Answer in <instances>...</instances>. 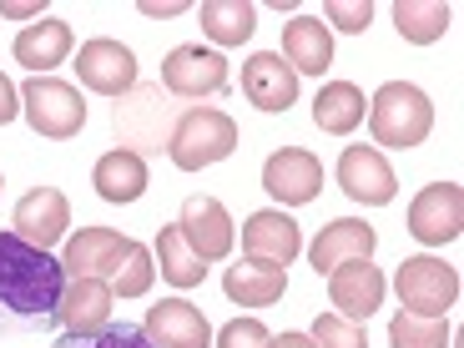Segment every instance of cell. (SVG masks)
<instances>
[{"label":"cell","mask_w":464,"mask_h":348,"mask_svg":"<svg viewBox=\"0 0 464 348\" xmlns=\"http://www.w3.org/2000/svg\"><path fill=\"white\" fill-rule=\"evenodd\" d=\"M66 267L21 232H0V334H31L56 324Z\"/></svg>","instance_id":"1"},{"label":"cell","mask_w":464,"mask_h":348,"mask_svg":"<svg viewBox=\"0 0 464 348\" xmlns=\"http://www.w3.org/2000/svg\"><path fill=\"white\" fill-rule=\"evenodd\" d=\"M237 151V121L218 106H187L167 127V157H172L182 172H202V167H218Z\"/></svg>","instance_id":"2"},{"label":"cell","mask_w":464,"mask_h":348,"mask_svg":"<svg viewBox=\"0 0 464 348\" xmlns=\"http://www.w3.org/2000/svg\"><path fill=\"white\" fill-rule=\"evenodd\" d=\"M369 131L379 147H394V151H409L434 131V106L430 96L419 92L414 82H389L373 92L369 102Z\"/></svg>","instance_id":"3"},{"label":"cell","mask_w":464,"mask_h":348,"mask_svg":"<svg viewBox=\"0 0 464 348\" xmlns=\"http://www.w3.org/2000/svg\"><path fill=\"white\" fill-rule=\"evenodd\" d=\"M394 293H399V308L419 318H444L459 303V267H450L444 257H404L394 273Z\"/></svg>","instance_id":"4"},{"label":"cell","mask_w":464,"mask_h":348,"mask_svg":"<svg viewBox=\"0 0 464 348\" xmlns=\"http://www.w3.org/2000/svg\"><path fill=\"white\" fill-rule=\"evenodd\" d=\"M21 111L35 127V137L51 141H71L86 127V102L71 82H56V76H31L21 92Z\"/></svg>","instance_id":"5"},{"label":"cell","mask_w":464,"mask_h":348,"mask_svg":"<svg viewBox=\"0 0 464 348\" xmlns=\"http://www.w3.org/2000/svg\"><path fill=\"white\" fill-rule=\"evenodd\" d=\"M409 232L424 247H444L464 232V192L459 182H434L409 202Z\"/></svg>","instance_id":"6"},{"label":"cell","mask_w":464,"mask_h":348,"mask_svg":"<svg viewBox=\"0 0 464 348\" xmlns=\"http://www.w3.org/2000/svg\"><path fill=\"white\" fill-rule=\"evenodd\" d=\"M162 86L182 102H198V96H218L227 86V56L208 46H177L162 61Z\"/></svg>","instance_id":"7"},{"label":"cell","mask_w":464,"mask_h":348,"mask_svg":"<svg viewBox=\"0 0 464 348\" xmlns=\"http://www.w3.org/2000/svg\"><path fill=\"white\" fill-rule=\"evenodd\" d=\"M263 187L283 208H303V202H314L324 192V162L303 147H283L263 162Z\"/></svg>","instance_id":"8"},{"label":"cell","mask_w":464,"mask_h":348,"mask_svg":"<svg viewBox=\"0 0 464 348\" xmlns=\"http://www.w3.org/2000/svg\"><path fill=\"white\" fill-rule=\"evenodd\" d=\"M76 76L96 96H127L137 86V56L121 41H111V35H96V41L82 46V56H76Z\"/></svg>","instance_id":"9"},{"label":"cell","mask_w":464,"mask_h":348,"mask_svg":"<svg viewBox=\"0 0 464 348\" xmlns=\"http://www.w3.org/2000/svg\"><path fill=\"white\" fill-rule=\"evenodd\" d=\"M338 187L353 202H363V208H389L399 192V177H394V167L383 162L379 147H343V157H338Z\"/></svg>","instance_id":"10"},{"label":"cell","mask_w":464,"mask_h":348,"mask_svg":"<svg viewBox=\"0 0 464 348\" xmlns=\"http://www.w3.org/2000/svg\"><path fill=\"white\" fill-rule=\"evenodd\" d=\"M383 293H389V278H383L369 257L343 263V267H334V273H328V298H334L338 318H348V324H363L369 314H379Z\"/></svg>","instance_id":"11"},{"label":"cell","mask_w":464,"mask_h":348,"mask_svg":"<svg viewBox=\"0 0 464 348\" xmlns=\"http://www.w3.org/2000/svg\"><path fill=\"white\" fill-rule=\"evenodd\" d=\"M177 232L182 243L202 257V263H222L232 253V218L218 198H187L182 202V218H177Z\"/></svg>","instance_id":"12"},{"label":"cell","mask_w":464,"mask_h":348,"mask_svg":"<svg viewBox=\"0 0 464 348\" xmlns=\"http://www.w3.org/2000/svg\"><path fill=\"white\" fill-rule=\"evenodd\" d=\"M11 227L21 232L25 243L41 247V253H51V247L66 237V227H71V202H66V192H56V187H35V192H25V198L15 202Z\"/></svg>","instance_id":"13"},{"label":"cell","mask_w":464,"mask_h":348,"mask_svg":"<svg viewBox=\"0 0 464 348\" xmlns=\"http://www.w3.org/2000/svg\"><path fill=\"white\" fill-rule=\"evenodd\" d=\"M127 247H131V237H121L111 227H82L66 243V253H61V267H66V278H102L106 283V278H116Z\"/></svg>","instance_id":"14"},{"label":"cell","mask_w":464,"mask_h":348,"mask_svg":"<svg viewBox=\"0 0 464 348\" xmlns=\"http://www.w3.org/2000/svg\"><path fill=\"white\" fill-rule=\"evenodd\" d=\"M243 253L247 263H273V267H288L293 257L303 253V232L298 222L288 218V212H253V218L243 222Z\"/></svg>","instance_id":"15"},{"label":"cell","mask_w":464,"mask_h":348,"mask_svg":"<svg viewBox=\"0 0 464 348\" xmlns=\"http://www.w3.org/2000/svg\"><path fill=\"white\" fill-rule=\"evenodd\" d=\"M243 96L257 111H288L298 102V71L278 51H257L243 61Z\"/></svg>","instance_id":"16"},{"label":"cell","mask_w":464,"mask_h":348,"mask_svg":"<svg viewBox=\"0 0 464 348\" xmlns=\"http://www.w3.org/2000/svg\"><path fill=\"white\" fill-rule=\"evenodd\" d=\"M373 247H379V232H373L369 222L338 218V222H328V227L314 237V247H308V263H314V273L324 278V273H334V267H343V263L373 257Z\"/></svg>","instance_id":"17"},{"label":"cell","mask_w":464,"mask_h":348,"mask_svg":"<svg viewBox=\"0 0 464 348\" xmlns=\"http://www.w3.org/2000/svg\"><path fill=\"white\" fill-rule=\"evenodd\" d=\"M141 334H147L157 348H212L208 318H202L187 298H162L157 308H147Z\"/></svg>","instance_id":"18"},{"label":"cell","mask_w":464,"mask_h":348,"mask_svg":"<svg viewBox=\"0 0 464 348\" xmlns=\"http://www.w3.org/2000/svg\"><path fill=\"white\" fill-rule=\"evenodd\" d=\"M111 283L102 278H66V293L56 303V324H66V334H102L111 328Z\"/></svg>","instance_id":"19"},{"label":"cell","mask_w":464,"mask_h":348,"mask_svg":"<svg viewBox=\"0 0 464 348\" xmlns=\"http://www.w3.org/2000/svg\"><path fill=\"white\" fill-rule=\"evenodd\" d=\"M283 61H288L298 76H324L328 66H334V35H328L324 21H314V15H298V21L283 25Z\"/></svg>","instance_id":"20"},{"label":"cell","mask_w":464,"mask_h":348,"mask_svg":"<svg viewBox=\"0 0 464 348\" xmlns=\"http://www.w3.org/2000/svg\"><path fill=\"white\" fill-rule=\"evenodd\" d=\"M222 293L232 303H243V308H267V303H278L288 293V267H273V263H237L227 267V278H222Z\"/></svg>","instance_id":"21"},{"label":"cell","mask_w":464,"mask_h":348,"mask_svg":"<svg viewBox=\"0 0 464 348\" xmlns=\"http://www.w3.org/2000/svg\"><path fill=\"white\" fill-rule=\"evenodd\" d=\"M92 187L106 202H137L147 192V162H141V151H131V147L106 151L92 172Z\"/></svg>","instance_id":"22"},{"label":"cell","mask_w":464,"mask_h":348,"mask_svg":"<svg viewBox=\"0 0 464 348\" xmlns=\"http://www.w3.org/2000/svg\"><path fill=\"white\" fill-rule=\"evenodd\" d=\"M363 116H369V102H363V92L353 82H328L324 92L314 96V121H318V131H328V137L359 131Z\"/></svg>","instance_id":"23"},{"label":"cell","mask_w":464,"mask_h":348,"mask_svg":"<svg viewBox=\"0 0 464 348\" xmlns=\"http://www.w3.org/2000/svg\"><path fill=\"white\" fill-rule=\"evenodd\" d=\"M11 51H15L21 66H31L35 76H46L51 66H61V61L71 56V25L66 21H35L15 35Z\"/></svg>","instance_id":"24"},{"label":"cell","mask_w":464,"mask_h":348,"mask_svg":"<svg viewBox=\"0 0 464 348\" xmlns=\"http://www.w3.org/2000/svg\"><path fill=\"white\" fill-rule=\"evenodd\" d=\"M394 25L409 46H434V41H444V31L454 25V11L444 0H399Z\"/></svg>","instance_id":"25"},{"label":"cell","mask_w":464,"mask_h":348,"mask_svg":"<svg viewBox=\"0 0 464 348\" xmlns=\"http://www.w3.org/2000/svg\"><path fill=\"white\" fill-rule=\"evenodd\" d=\"M198 15H202V31H208L218 46H243L257 31V11L247 0H202Z\"/></svg>","instance_id":"26"},{"label":"cell","mask_w":464,"mask_h":348,"mask_svg":"<svg viewBox=\"0 0 464 348\" xmlns=\"http://www.w3.org/2000/svg\"><path fill=\"white\" fill-rule=\"evenodd\" d=\"M157 257H162V267H157V273H162L172 288H198V283L208 278V263H202V257L182 243L177 222H172V227H162V237H157Z\"/></svg>","instance_id":"27"},{"label":"cell","mask_w":464,"mask_h":348,"mask_svg":"<svg viewBox=\"0 0 464 348\" xmlns=\"http://www.w3.org/2000/svg\"><path fill=\"white\" fill-rule=\"evenodd\" d=\"M389 343L394 348H444L450 343V324H444V318L394 314V324H389Z\"/></svg>","instance_id":"28"},{"label":"cell","mask_w":464,"mask_h":348,"mask_svg":"<svg viewBox=\"0 0 464 348\" xmlns=\"http://www.w3.org/2000/svg\"><path fill=\"white\" fill-rule=\"evenodd\" d=\"M151 278H157L151 253L141 243H131L127 257H121V267H116V278H111V293H116V298H141V293L151 288Z\"/></svg>","instance_id":"29"},{"label":"cell","mask_w":464,"mask_h":348,"mask_svg":"<svg viewBox=\"0 0 464 348\" xmlns=\"http://www.w3.org/2000/svg\"><path fill=\"white\" fill-rule=\"evenodd\" d=\"M51 348H157V343L131 324H111V328H102V334H66Z\"/></svg>","instance_id":"30"},{"label":"cell","mask_w":464,"mask_h":348,"mask_svg":"<svg viewBox=\"0 0 464 348\" xmlns=\"http://www.w3.org/2000/svg\"><path fill=\"white\" fill-rule=\"evenodd\" d=\"M308 338H314L318 348H369L363 324H348V318H338V314H318Z\"/></svg>","instance_id":"31"},{"label":"cell","mask_w":464,"mask_h":348,"mask_svg":"<svg viewBox=\"0 0 464 348\" xmlns=\"http://www.w3.org/2000/svg\"><path fill=\"white\" fill-rule=\"evenodd\" d=\"M324 15H328V25H338V31L363 35V31H369V21H373V5H369V0H328Z\"/></svg>","instance_id":"32"},{"label":"cell","mask_w":464,"mask_h":348,"mask_svg":"<svg viewBox=\"0 0 464 348\" xmlns=\"http://www.w3.org/2000/svg\"><path fill=\"white\" fill-rule=\"evenodd\" d=\"M267 328L257 324V318H232L227 328L218 334V348H267Z\"/></svg>","instance_id":"33"},{"label":"cell","mask_w":464,"mask_h":348,"mask_svg":"<svg viewBox=\"0 0 464 348\" xmlns=\"http://www.w3.org/2000/svg\"><path fill=\"white\" fill-rule=\"evenodd\" d=\"M15 111H21V92L11 86V76H0V127L15 121Z\"/></svg>","instance_id":"34"},{"label":"cell","mask_w":464,"mask_h":348,"mask_svg":"<svg viewBox=\"0 0 464 348\" xmlns=\"http://www.w3.org/2000/svg\"><path fill=\"white\" fill-rule=\"evenodd\" d=\"M0 15H5V21H41V5H15V0H0Z\"/></svg>","instance_id":"35"},{"label":"cell","mask_w":464,"mask_h":348,"mask_svg":"<svg viewBox=\"0 0 464 348\" xmlns=\"http://www.w3.org/2000/svg\"><path fill=\"white\" fill-rule=\"evenodd\" d=\"M141 15H147V21H162V15H182V0H167V5H157V0H141Z\"/></svg>","instance_id":"36"},{"label":"cell","mask_w":464,"mask_h":348,"mask_svg":"<svg viewBox=\"0 0 464 348\" xmlns=\"http://www.w3.org/2000/svg\"><path fill=\"white\" fill-rule=\"evenodd\" d=\"M267 348H318L308 334H278V338H267Z\"/></svg>","instance_id":"37"}]
</instances>
